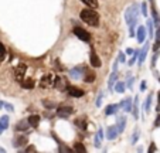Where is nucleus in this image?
<instances>
[{
  "mask_svg": "<svg viewBox=\"0 0 160 153\" xmlns=\"http://www.w3.org/2000/svg\"><path fill=\"white\" fill-rule=\"evenodd\" d=\"M95 78H96V75L94 73H87L84 81H85V82H88V84H91V82H94V81H95Z\"/></svg>",
  "mask_w": 160,
  "mask_h": 153,
  "instance_id": "obj_22",
  "label": "nucleus"
},
{
  "mask_svg": "<svg viewBox=\"0 0 160 153\" xmlns=\"http://www.w3.org/2000/svg\"><path fill=\"white\" fill-rule=\"evenodd\" d=\"M136 139H139V130L135 132V135H133V137H132V142L135 143V142H136Z\"/></svg>",
  "mask_w": 160,
  "mask_h": 153,
  "instance_id": "obj_37",
  "label": "nucleus"
},
{
  "mask_svg": "<svg viewBox=\"0 0 160 153\" xmlns=\"http://www.w3.org/2000/svg\"><path fill=\"white\" fill-rule=\"evenodd\" d=\"M43 105L48 108V109H53V108H55V104H53V102H48L47 99H43Z\"/></svg>",
  "mask_w": 160,
  "mask_h": 153,
  "instance_id": "obj_30",
  "label": "nucleus"
},
{
  "mask_svg": "<svg viewBox=\"0 0 160 153\" xmlns=\"http://www.w3.org/2000/svg\"><path fill=\"white\" fill-rule=\"evenodd\" d=\"M89 63L92 67H95V68H99L101 65H102V61H101V58L98 57L95 51H91V54H89Z\"/></svg>",
  "mask_w": 160,
  "mask_h": 153,
  "instance_id": "obj_4",
  "label": "nucleus"
},
{
  "mask_svg": "<svg viewBox=\"0 0 160 153\" xmlns=\"http://www.w3.org/2000/svg\"><path fill=\"white\" fill-rule=\"evenodd\" d=\"M147 51H149V44H144V47L142 48V51H139V64L140 65L143 64V61L146 60Z\"/></svg>",
  "mask_w": 160,
  "mask_h": 153,
  "instance_id": "obj_12",
  "label": "nucleus"
},
{
  "mask_svg": "<svg viewBox=\"0 0 160 153\" xmlns=\"http://www.w3.org/2000/svg\"><path fill=\"white\" fill-rule=\"evenodd\" d=\"M80 17H81V20L84 23H87L88 26H92V27H98L99 26V14L96 13L95 10H92V9H84V10H81Z\"/></svg>",
  "mask_w": 160,
  "mask_h": 153,
  "instance_id": "obj_1",
  "label": "nucleus"
},
{
  "mask_svg": "<svg viewBox=\"0 0 160 153\" xmlns=\"http://www.w3.org/2000/svg\"><path fill=\"white\" fill-rule=\"evenodd\" d=\"M140 7H142V14H143L144 17H147V4H146V3H142Z\"/></svg>",
  "mask_w": 160,
  "mask_h": 153,
  "instance_id": "obj_33",
  "label": "nucleus"
},
{
  "mask_svg": "<svg viewBox=\"0 0 160 153\" xmlns=\"http://www.w3.org/2000/svg\"><path fill=\"white\" fill-rule=\"evenodd\" d=\"M74 112V109H72V106H58V109H57V113H58V116H68V115H71Z\"/></svg>",
  "mask_w": 160,
  "mask_h": 153,
  "instance_id": "obj_5",
  "label": "nucleus"
},
{
  "mask_svg": "<svg viewBox=\"0 0 160 153\" xmlns=\"http://www.w3.org/2000/svg\"><path fill=\"white\" fill-rule=\"evenodd\" d=\"M146 26H147V30H149V36L150 37H153V20H147V23H146Z\"/></svg>",
  "mask_w": 160,
  "mask_h": 153,
  "instance_id": "obj_29",
  "label": "nucleus"
},
{
  "mask_svg": "<svg viewBox=\"0 0 160 153\" xmlns=\"http://www.w3.org/2000/svg\"><path fill=\"white\" fill-rule=\"evenodd\" d=\"M26 71H27V65L24 64V63H20V64L16 67V70H14V80H16L17 82H21V81L24 80Z\"/></svg>",
  "mask_w": 160,
  "mask_h": 153,
  "instance_id": "obj_2",
  "label": "nucleus"
},
{
  "mask_svg": "<svg viewBox=\"0 0 160 153\" xmlns=\"http://www.w3.org/2000/svg\"><path fill=\"white\" fill-rule=\"evenodd\" d=\"M150 106H152V94H149V97H147V99H146V104H144V111L149 113V111H150Z\"/></svg>",
  "mask_w": 160,
  "mask_h": 153,
  "instance_id": "obj_25",
  "label": "nucleus"
},
{
  "mask_svg": "<svg viewBox=\"0 0 160 153\" xmlns=\"http://www.w3.org/2000/svg\"><path fill=\"white\" fill-rule=\"evenodd\" d=\"M27 145V136H24V135H17L14 137V146L16 147H20V146H24Z\"/></svg>",
  "mask_w": 160,
  "mask_h": 153,
  "instance_id": "obj_8",
  "label": "nucleus"
},
{
  "mask_svg": "<svg viewBox=\"0 0 160 153\" xmlns=\"http://www.w3.org/2000/svg\"><path fill=\"white\" fill-rule=\"evenodd\" d=\"M82 3H85L91 9H98V0H81Z\"/></svg>",
  "mask_w": 160,
  "mask_h": 153,
  "instance_id": "obj_19",
  "label": "nucleus"
},
{
  "mask_svg": "<svg viewBox=\"0 0 160 153\" xmlns=\"http://www.w3.org/2000/svg\"><path fill=\"white\" fill-rule=\"evenodd\" d=\"M6 56H7V51H6V47L0 43V63L6 60Z\"/></svg>",
  "mask_w": 160,
  "mask_h": 153,
  "instance_id": "obj_21",
  "label": "nucleus"
},
{
  "mask_svg": "<svg viewBox=\"0 0 160 153\" xmlns=\"http://www.w3.org/2000/svg\"><path fill=\"white\" fill-rule=\"evenodd\" d=\"M74 149H75L77 152H84V153L87 152V149H85V146H84V145H81V143H77Z\"/></svg>",
  "mask_w": 160,
  "mask_h": 153,
  "instance_id": "obj_31",
  "label": "nucleus"
},
{
  "mask_svg": "<svg viewBox=\"0 0 160 153\" xmlns=\"http://www.w3.org/2000/svg\"><path fill=\"white\" fill-rule=\"evenodd\" d=\"M159 48H160V38H156V41H154V46H153V50H154V51H157Z\"/></svg>",
  "mask_w": 160,
  "mask_h": 153,
  "instance_id": "obj_34",
  "label": "nucleus"
},
{
  "mask_svg": "<svg viewBox=\"0 0 160 153\" xmlns=\"http://www.w3.org/2000/svg\"><path fill=\"white\" fill-rule=\"evenodd\" d=\"M119 61H122V63L125 61V56H123L122 53H120V54H119Z\"/></svg>",
  "mask_w": 160,
  "mask_h": 153,
  "instance_id": "obj_45",
  "label": "nucleus"
},
{
  "mask_svg": "<svg viewBox=\"0 0 160 153\" xmlns=\"http://www.w3.org/2000/svg\"><path fill=\"white\" fill-rule=\"evenodd\" d=\"M115 91L119 92V94L125 92V84H123V82H118V84L115 85Z\"/></svg>",
  "mask_w": 160,
  "mask_h": 153,
  "instance_id": "obj_28",
  "label": "nucleus"
},
{
  "mask_svg": "<svg viewBox=\"0 0 160 153\" xmlns=\"http://www.w3.org/2000/svg\"><path fill=\"white\" fill-rule=\"evenodd\" d=\"M126 53H128L129 56H130V54H132V53H133V50H132V48H128V50H126Z\"/></svg>",
  "mask_w": 160,
  "mask_h": 153,
  "instance_id": "obj_46",
  "label": "nucleus"
},
{
  "mask_svg": "<svg viewBox=\"0 0 160 153\" xmlns=\"http://www.w3.org/2000/svg\"><path fill=\"white\" fill-rule=\"evenodd\" d=\"M146 89V81H142V84H140V91H144Z\"/></svg>",
  "mask_w": 160,
  "mask_h": 153,
  "instance_id": "obj_38",
  "label": "nucleus"
},
{
  "mask_svg": "<svg viewBox=\"0 0 160 153\" xmlns=\"http://www.w3.org/2000/svg\"><path fill=\"white\" fill-rule=\"evenodd\" d=\"M118 109H119V105H108L106 106V109H105V115H113V113L118 112Z\"/></svg>",
  "mask_w": 160,
  "mask_h": 153,
  "instance_id": "obj_15",
  "label": "nucleus"
},
{
  "mask_svg": "<svg viewBox=\"0 0 160 153\" xmlns=\"http://www.w3.org/2000/svg\"><path fill=\"white\" fill-rule=\"evenodd\" d=\"M53 85H54V87H55L57 89H61V91H63V87H65V84L64 82H63V80H61V77H57L55 78V81H54V84H53Z\"/></svg>",
  "mask_w": 160,
  "mask_h": 153,
  "instance_id": "obj_18",
  "label": "nucleus"
},
{
  "mask_svg": "<svg viewBox=\"0 0 160 153\" xmlns=\"http://www.w3.org/2000/svg\"><path fill=\"white\" fill-rule=\"evenodd\" d=\"M160 125V115L157 116V119H156V122H154V126H159Z\"/></svg>",
  "mask_w": 160,
  "mask_h": 153,
  "instance_id": "obj_44",
  "label": "nucleus"
},
{
  "mask_svg": "<svg viewBox=\"0 0 160 153\" xmlns=\"http://www.w3.org/2000/svg\"><path fill=\"white\" fill-rule=\"evenodd\" d=\"M101 99H102V94L98 97V101H96V106H101Z\"/></svg>",
  "mask_w": 160,
  "mask_h": 153,
  "instance_id": "obj_41",
  "label": "nucleus"
},
{
  "mask_svg": "<svg viewBox=\"0 0 160 153\" xmlns=\"http://www.w3.org/2000/svg\"><path fill=\"white\" fill-rule=\"evenodd\" d=\"M116 80H118V73L113 71L112 75L109 77V82H108V84H109V89H113V84H115V81Z\"/></svg>",
  "mask_w": 160,
  "mask_h": 153,
  "instance_id": "obj_20",
  "label": "nucleus"
},
{
  "mask_svg": "<svg viewBox=\"0 0 160 153\" xmlns=\"http://www.w3.org/2000/svg\"><path fill=\"white\" fill-rule=\"evenodd\" d=\"M152 16H153V21H154V24L160 26V17H159V14H157V11H156V9L154 7L152 9Z\"/></svg>",
  "mask_w": 160,
  "mask_h": 153,
  "instance_id": "obj_23",
  "label": "nucleus"
},
{
  "mask_svg": "<svg viewBox=\"0 0 160 153\" xmlns=\"http://www.w3.org/2000/svg\"><path fill=\"white\" fill-rule=\"evenodd\" d=\"M28 122L27 121H21V122H18L16 125V130H20V132H24V130H27L28 129Z\"/></svg>",
  "mask_w": 160,
  "mask_h": 153,
  "instance_id": "obj_17",
  "label": "nucleus"
},
{
  "mask_svg": "<svg viewBox=\"0 0 160 153\" xmlns=\"http://www.w3.org/2000/svg\"><path fill=\"white\" fill-rule=\"evenodd\" d=\"M135 99H136V101H135V108H133V115H135V118H139V111H137V102H139V101H137V97L135 98Z\"/></svg>",
  "mask_w": 160,
  "mask_h": 153,
  "instance_id": "obj_32",
  "label": "nucleus"
},
{
  "mask_svg": "<svg viewBox=\"0 0 160 153\" xmlns=\"http://www.w3.org/2000/svg\"><path fill=\"white\" fill-rule=\"evenodd\" d=\"M3 130H4V128H3V126L0 125V135H1V132H3Z\"/></svg>",
  "mask_w": 160,
  "mask_h": 153,
  "instance_id": "obj_47",
  "label": "nucleus"
},
{
  "mask_svg": "<svg viewBox=\"0 0 160 153\" xmlns=\"http://www.w3.org/2000/svg\"><path fill=\"white\" fill-rule=\"evenodd\" d=\"M157 108H156V109H157V111H160V92H159V95H157Z\"/></svg>",
  "mask_w": 160,
  "mask_h": 153,
  "instance_id": "obj_43",
  "label": "nucleus"
},
{
  "mask_svg": "<svg viewBox=\"0 0 160 153\" xmlns=\"http://www.w3.org/2000/svg\"><path fill=\"white\" fill-rule=\"evenodd\" d=\"M3 105H4L6 108H7L9 111H14V108H13V106H11V105H10V104H3Z\"/></svg>",
  "mask_w": 160,
  "mask_h": 153,
  "instance_id": "obj_39",
  "label": "nucleus"
},
{
  "mask_svg": "<svg viewBox=\"0 0 160 153\" xmlns=\"http://www.w3.org/2000/svg\"><path fill=\"white\" fill-rule=\"evenodd\" d=\"M146 28H144L143 26H140L139 28H137V34H136V38H137V43H143L144 38H146Z\"/></svg>",
  "mask_w": 160,
  "mask_h": 153,
  "instance_id": "obj_9",
  "label": "nucleus"
},
{
  "mask_svg": "<svg viewBox=\"0 0 160 153\" xmlns=\"http://www.w3.org/2000/svg\"><path fill=\"white\" fill-rule=\"evenodd\" d=\"M48 85H53V77L51 75H44L40 81V87L41 88H47Z\"/></svg>",
  "mask_w": 160,
  "mask_h": 153,
  "instance_id": "obj_10",
  "label": "nucleus"
},
{
  "mask_svg": "<svg viewBox=\"0 0 160 153\" xmlns=\"http://www.w3.org/2000/svg\"><path fill=\"white\" fill-rule=\"evenodd\" d=\"M149 1H153V0H149Z\"/></svg>",
  "mask_w": 160,
  "mask_h": 153,
  "instance_id": "obj_48",
  "label": "nucleus"
},
{
  "mask_svg": "<svg viewBox=\"0 0 160 153\" xmlns=\"http://www.w3.org/2000/svg\"><path fill=\"white\" fill-rule=\"evenodd\" d=\"M26 150H27V152H34V150H36V147H34V146H28Z\"/></svg>",
  "mask_w": 160,
  "mask_h": 153,
  "instance_id": "obj_42",
  "label": "nucleus"
},
{
  "mask_svg": "<svg viewBox=\"0 0 160 153\" xmlns=\"http://www.w3.org/2000/svg\"><path fill=\"white\" fill-rule=\"evenodd\" d=\"M159 81H160V78H159Z\"/></svg>",
  "mask_w": 160,
  "mask_h": 153,
  "instance_id": "obj_49",
  "label": "nucleus"
},
{
  "mask_svg": "<svg viewBox=\"0 0 160 153\" xmlns=\"http://www.w3.org/2000/svg\"><path fill=\"white\" fill-rule=\"evenodd\" d=\"M82 73H85V68L81 67V65H78V67H75V68L70 70V75H71L72 78H75V80H78L81 75H82Z\"/></svg>",
  "mask_w": 160,
  "mask_h": 153,
  "instance_id": "obj_6",
  "label": "nucleus"
},
{
  "mask_svg": "<svg viewBox=\"0 0 160 153\" xmlns=\"http://www.w3.org/2000/svg\"><path fill=\"white\" fill-rule=\"evenodd\" d=\"M116 136H118V128H116V126H109V128H108L106 137H108L109 140H112V139H115Z\"/></svg>",
  "mask_w": 160,
  "mask_h": 153,
  "instance_id": "obj_14",
  "label": "nucleus"
},
{
  "mask_svg": "<svg viewBox=\"0 0 160 153\" xmlns=\"http://www.w3.org/2000/svg\"><path fill=\"white\" fill-rule=\"evenodd\" d=\"M68 94H70V97L81 98L84 95V91L80 88H75V87H68Z\"/></svg>",
  "mask_w": 160,
  "mask_h": 153,
  "instance_id": "obj_7",
  "label": "nucleus"
},
{
  "mask_svg": "<svg viewBox=\"0 0 160 153\" xmlns=\"http://www.w3.org/2000/svg\"><path fill=\"white\" fill-rule=\"evenodd\" d=\"M27 122H28V125H30V126L37 128V126L40 125V116H38V115H31V116H28Z\"/></svg>",
  "mask_w": 160,
  "mask_h": 153,
  "instance_id": "obj_11",
  "label": "nucleus"
},
{
  "mask_svg": "<svg viewBox=\"0 0 160 153\" xmlns=\"http://www.w3.org/2000/svg\"><path fill=\"white\" fill-rule=\"evenodd\" d=\"M0 125H1V126H3L4 129L9 128V116H7V115L1 116V119H0Z\"/></svg>",
  "mask_w": 160,
  "mask_h": 153,
  "instance_id": "obj_27",
  "label": "nucleus"
},
{
  "mask_svg": "<svg viewBox=\"0 0 160 153\" xmlns=\"http://www.w3.org/2000/svg\"><path fill=\"white\" fill-rule=\"evenodd\" d=\"M149 152H156V146H154V143H152V145H150V147H149Z\"/></svg>",
  "mask_w": 160,
  "mask_h": 153,
  "instance_id": "obj_40",
  "label": "nucleus"
},
{
  "mask_svg": "<svg viewBox=\"0 0 160 153\" xmlns=\"http://www.w3.org/2000/svg\"><path fill=\"white\" fill-rule=\"evenodd\" d=\"M34 85H36V84H34V81H33L31 78L21 81V87H23V88H26V89H33V88H34Z\"/></svg>",
  "mask_w": 160,
  "mask_h": 153,
  "instance_id": "obj_16",
  "label": "nucleus"
},
{
  "mask_svg": "<svg viewBox=\"0 0 160 153\" xmlns=\"http://www.w3.org/2000/svg\"><path fill=\"white\" fill-rule=\"evenodd\" d=\"M132 85H133V78L130 77V78L128 80V82H126V87H128L129 89H132Z\"/></svg>",
  "mask_w": 160,
  "mask_h": 153,
  "instance_id": "obj_35",
  "label": "nucleus"
},
{
  "mask_svg": "<svg viewBox=\"0 0 160 153\" xmlns=\"http://www.w3.org/2000/svg\"><path fill=\"white\" fill-rule=\"evenodd\" d=\"M125 118H120L119 121H118V125H116V128H118V132H123V129H125Z\"/></svg>",
  "mask_w": 160,
  "mask_h": 153,
  "instance_id": "obj_26",
  "label": "nucleus"
},
{
  "mask_svg": "<svg viewBox=\"0 0 160 153\" xmlns=\"http://www.w3.org/2000/svg\"><path fill=\"white\" fill-rule=\"evenodd\" d=\"M74 34H75L81 41H85V43L91 41V34H89L87 30L81 28V27H75V28H74Z\"/></svg>",
  "mask_w": 160,
  "mask_h": 153,
  "instance_id": "obj_3",
  "label": "nucleus"
},
{
  "mask_svg": "<svg viewBox=\"0 0 160 153\" xmlns=\"http://www.w3.org/2000/svg\"><path fill=\"white\" fill-rule=\"evenodd\" d=\"M75 125H77L78 128H81L82 130H87V122L84 121V119H81V118L75 121Z\"/></svg>",
  "mask_w": 160,
  "mask_h": 153,
  "instance_id": "obj_24",
  "label": "nucleus"
},
{
  "mask_svg": "<svg viewBox=\"0 0 160 153\" xmlns=\"http://www.w3.org/2000/svg\"><path fill=\"white\" fill-rule=\"evenodd\" d=\"M119 106L123 108V111H126V112H130L132 111V99L130 98H126V99H123L122 102L119 104Z\"/></svg>",
  "mask_w": 160,
  "mask_h": 153,
  "instance_id": "obj_13",
  "label": "nucleus"
},
{
  "mask_svg": "<svg viewBox=\"0 0 160 153\" xmlns=\"http://www.w3.org/2000/svg\"><path fill=\"white\" fill-rule=\"evenodd\" d=\"M157 57H159V53L156 51V54L153 56V60H152V67H154V65H156V60H157Z\"/></svg>",
  "mask_w": 160,
  "mask_h": 153,
  "instance_id": "obj_36",
  "label": "nucleus"
}]
</instances>
